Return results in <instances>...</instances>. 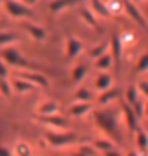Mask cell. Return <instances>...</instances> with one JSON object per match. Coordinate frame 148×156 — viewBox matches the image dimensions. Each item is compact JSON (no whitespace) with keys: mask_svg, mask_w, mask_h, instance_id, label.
Wrapping results in <instances>:
<instances>
[{"mask_svg":"<svg viewBox=\"0 0 148 156\" xmlns=\"http://www.w3.org/2000/svg\"><path fill=\"white\" fill-rule=\"evenodd\" d=\"M44 138H46V143L51 145V147H55V149L68 147V145H71V143H75V134H73V132H68V130H64V132L48 130Z\"/></svg>","mask_w":148,"mask_h":156,"instance_id":"obj_4","label":"cell"},{"mask_svg":"<svg viewBox=\"0 0 148 156\" xmlns=\"http://www.w3.org/2000/svg\"><path fill=\"white\" fill-rule=\"evenodd\" d=\"M144 130H146V136H148V125H146V127H144Z\"/></svg>","mask_w":148,"mask_h":156,"instance_id":"obj_41","label":"cell"},{"mask_svg":"<svg viewBox=\"0 0 148 156\" xmlns=\"http://www.w3.org/2000/svg\"><path fill=\"white\" fill-rule=\"evenodd\" d=\"M79 13H81V19L90 26V28H93V30H99V22H97V19H95V15L86 8V6H82V8H79Z\"/></svg>","mask_w":148,"mask_h":156,"instance_id":"obj_20","label":"cell"},{"mask_svg":"<svg viewBox=\"0 0 148 156\" xmlns=\"http://www.w3.org/2000/svg\"><path fill=\"white\" fill-rule=\"evenodd\" d=\"M13 77H18V79L33 85V87H40V88H48L49 87V81H48V77L42 75L40 72L37 70H20V72H15Z\"/></svg>","mask_w":148,"mask_h":156,"instance_id":"obj_5","label":"cell"},{"mask_svg":"<svg viewBox=\"0 0 148 156\" xmlns=\"http://www.w3.org/2000/svg\"><path fill=\"white\" fill-rule=\"evenodd\" d=\"M106 8L110 15H119L123 11V2H106Z\"/></svg>","mask_w":148,"mask_h":156,"instance_id":"obj_34","label":"cell"},{"mask_svg":"<svg viewBox=\"0 0 148 156\" xmlns=\"http://www.w3.org/2000/svg\"><path fill=\"white\" fill-rule=\"evenodd\" d=\"M71 156H84V154H81L79 151H73V152H71Z\"/></svg>","mask_w":148,"mask_h":156,"instance_id":"obj_40","label":"cell"},{"mask_svg":"<svg viewBox=\"0 0 148 156\" xmlns=\"http://www.w3.org/2000/svg\"><path fill=\"white\" fill-rule=\"evenodd\" d=\"M20 26L26 30V33L33 39V41H37V42H42L44 39H46V30L42 28V26H37V24H33V22H20Z\"/></svg>","mask_w":148,"mask_h":156,"instance_id":"obj_12","label":"cell"},{"mask_svg":"<svg viewBox=\"0 0 148 156\" xmlns=\"http://www.w3.org/2000/svg\"><path fill=\"white\" fill-rule=\"evenodd\" d=\"M86 75H88L86 64H75V66L71 68V81H73V83H81V81H84Z\"/></svg>","mask_w":148,"mask_h":156,"instance_id":"obj_22","label":"cell"},{"mask_svg":"<svg viewBox=\"0 0 148 156\" xmlns=\"http://www.w3.org/2000/svg\"><path fill=\"white\" fill-rule=\"evenodd\" d=\"M133 136H135L137 152H139V154H146V152H148V136H146V130H144L143 127H139V129L133 132Z\"/></svg>","mask_w":148,"mask_h":156,"instance_id":"obj_17","label":"cell"},{"mask_svg":"<svg viewBox=\"0 0 148 156\" xmlns=\"http://www.w3.org/2000/svg\"><path fill=\"white\" fill-rule=\"evenodd\" d=\"M144 6H146V11H148V2H146V4H144Z\"/></svg>","mask_w":148,"mask_h":156,"instance_id":"obj_42","label":"cell"},{"mask_svg":"<svg viewBox=\"0 0 148 156\" xmlns=\"http://www.w3.org/2000/svg\"><path fill=\"white\" fill-rule=\"evenodd\" d=\"M39 121L46 127H49V130H57V132H64L68 130V119L60 114L55 116H46V118H39Z\"/></svg>","mask_w":148,"mask_h":156,"instance_id":"obj_9","label":"cell"},{"mask_svg":"<svg viewBox=\"0 0 148 156\" xmlns=\"http://www.w3.org/2000/svg\"><path fill=\"white\" fill-rule=\"evenodd\" d=\"M13 156H33V151L31 147L26 143V141H17L13 145V151H11Z\"/></svg>","mask_w":148,"mask_h":156,"instance_id":"obj_27","label":"cell"},{"mask_svg":"<svg viewBox=\"0 0 148 156\" xmlns=\"http://www.w3.org/2000/svg\"><path fill=\"white\" fill-rule=\"evenodd\" d=\"M108 53L112 55L113 62L119 66L121 64V59H123V44H121V37L117 33H113L108 41Z\"/></svg>","mask_w":148,"mask_h":156,"instance_id":"obj_11","label":"cell"},{"mask_svg":"<svg viewBox=\"0 0 148 156\" xmlns=\"http://www.w3.org/2000/svg\"><path fill=\"white\" fill-rule=\"evenodd\" d=\"M8 77H9V68L0 61V79H8Z\"/></svg>","mask_w":148,"mask_h":156,"instance_id":"obj_36","label":"cell"},{"mask_svg":"<svg viewBox=\"0 0 148 156\" xmlns=\"http://www.w3.org/2000/svg\"><path fill=\"white\" fill-rule=\"evenodd\" d=\"M119 114H121V121H123V125H126L128 132L133 134V132L139 129V119L135 118L132 107H128V105L123 101V103H121V108H119Z\"/></svg>","mask_w":148,"mask_h":156,"instance_id":"obj_7","label":"cell"},{"mask_svg":"<svg viewBox=\"0 0 148 156\" xmlns=\"http://www.w3.org/2000/svg\"><path fill=\"white\" fill-rule=\"evenodd\" d=\"M9 85H11V92H15L17 96H24V94H28V92H31V90L35 88L33 85H29V83L18 79V77H11V79H9Z\"/></svg>","mask_w":148,"mask_h":156,"instance_id":"obj_16","label":"cell"},{"mask_svg":"<svg viewBox=\"0 0 148 156\" xmlns=\"http://www.w3.org/2000/svg\"><path fill=\"white\" fill-rule=\"evenodd\" d=\"M103 156H124V152H123L119 147H113V149H110V151L103 152Z\"/></svg>","mask_w":148,"mask_h":156,"instance_id":"obj_35","label":"cell"},{"mask_svg":"<svg viewBox=\"0 0 148 156\" xmlns=\"http://www.w3.org/2000/svg\"><path fill=\"white\" fill-rule=\"evenodd\" d=\"M119 96H121V92H119L117 88H110V90H106V92L99 94V98H97V103H99L101 107H108L110 103L117 101V99H119Z\"/></svg>","mask_w":148,"mask_h":156,"instance_id":"obj_19","label":"cell"},{"mask_svg":"<svg viewBox=\"0 0 148 156\" xmlns=\"http://www.w3.org/2000/svg\"><path fill=\"white\" fill-rule=\"evenodd\" d=\"M106 51H108V41H104V42H99V44L92 46V48L88 50V57H90L92 61H95V59H99L101 55H104Z\"/></svg>","mask_w":148,"mask_h":156,"instance_id":"obj_25","label":"cell"},{"mask_svg":"<svg viewBox=\"0 0 148 156\" xmlns=\"http://www.w3.org/2000/svg\"><path fill=\"white\" fill-rule=\"evenodd\" d=\"M144 116L148 118V99H144Z\"/></svg>","mask_w":148,"mask_h":156,"instance_id":"obj_39","label":"cell"},{"mask_svg":"<svg viewBox=\"0 0 148 156\" xmlns=\"http://www.w3.org/2000/svg\"><path fill=\"white\" fill-rule=\"evenodd\" d=\"M0 156H13V154H11V149H8V147H0Z\"/></svg>","mask_w":148,"mask_h":156,"instance_id":"obj_37","label":"cell"},{"mask_svg":"<svg viewBox=\"0 0 148 156\" xmlns=\"http://www.w3.org/2000/svg\"><path fill=\"white\" fill-rule=\"evenodd\" d=\"M0 61H2L8 68H15L17 72H20V70H35V66L15 46L2 48V51H0Z\"/></svg>","mask_w":148,"mask_h":156,"instance_id":"obj_2","label":"cell"},{"mask_svg":"<svg viewBox=\"0 0 148 156\" xmlns=\"http://www.w3.org/2000/svg\"><path fill=\"white\" fill-rule=\"evenodd\" d=\"M123 11H126V13L130 15V19H132L133 22H137L141 28L148 30V20H146V17L143 15L141 8H137L135 2H123Z\"/></svg>","mask_w":148,"mask_h":156,"instance_id":"obj_8","label":"cell"},{"mask_svg":"<svg viewBox=\"0 0 148 156\" xmlns=\"http://www.w3.org/2000/svg\"><path fill=\"white\" fill-rule=\"evenodd\" d=\"M132 110H133V114H135V118L141 121L143 118H144V99L141 98L135 105H132Z\"/></svg>","mask_w":148,"mask_h":156,"instance_id":"obj_30","label":"cell"},{"mask_svg":"<svg viewBox=\"0 0 148 156\" xmlns=\"http://www.w3.org/2000/svg\"><path fill=\"white\" fill-rule=\"evenodd\" d=\"M2 9L11 19H28L33 15L31 8L24 2H18V0H6V2H2Z\"/></svg>","mask_w":148,"mask_h":156,"instance_id":"obj_3","label":"cell"},{"mask_svg":"<svg viewBox=\"0 0 148 156\" xmlns=\"http://www.w3.org/2000/svg\"><path fill=\"white\" fill-rule=\"evenodd\" d=\"M93 66L99 70V73H108V70L113 68V59H112V55L106 51L104 55H101L99 59L93 61Z\"/></svg>","mask_w":148,"mask_h":156,"instance_id":"obj_18","label":"cell"},{"mask_svg":"<svg viewBox=\"0 0 148 156\" xmlns=\"http://www.w3.org/2000/svg\"><path fill=\"white\" fill-rule=\"evenodd\" d=\"M148 72V51L141 53L135 62V73H146Z\"/></svg>","mask_w":148,"mask_h":156,"instance_id":"obj_29","label":"cell"},{"mask_svg":"<svg viewBox=\"0 0 148 156\" xmlns=\"http://www.w3.org/2000/svg\"><path fill=\"white\" fill-rule=\"evenodd\" d=\"M0 9H2V2H0Z\"/></svg>","mask_w":148,"mask_h":156,"instance_id":"obj_43","label":"cell"},{"mask_svg":"<svg viewBox=\"0 0 148 156\" xmlns=\"http://www.w3.org/2000/svg\"><path fill=\"white\" fill-rule=\"evenodd\" d=\"M124 156H141L137 151H128V152H124Z\"/></svg>","mask_w":148,"mask_h":156,"instance_id":"obj_38","label":"cell"},{"mask_svg":"<svg viewBox=\"0 0 148 156\" xmlns=\"http://www.w3.org/2000/svg\"><path fill=\"white\" fill-rule=\"evenodd\" d=\"M18 39H20V37H18V33H15V31H0V46H2V48L13 46Z\"/></svg>","mask_w":148,"mask_h":156,"instance_id":"obj_24","label":"cell"},{"mask_svg":"<svg viewBox=\"0 0 148 156\" xmlns=\"http://www.w3.org/2000/svg\"><path fill=\"white\" fill-rule=\"evenodd\" d=\"M75 99H77V103H92L93 101V94L88 88L81 87V88L75 90Z\"/></svg>","mask_w":148,"mask_h":156,"instance_id":"obj_28","label":"cell"},{"mask_svg":"<svg viewBox=\"0 0 148 156\" xmlns=\"http://www.w3.org/2000/svg\"><path fill=\"white\" fill-rule=\"evenodd\" d=\"M81 154H84V156H99V152L90 145V143H86V145H79V149H77Z\"/></svg>","mask_w":148,"mask_h":156,"instance_id":"obj_33","label":"cell"},{"mask_svg":"<svg viewBox=\"0 0 148 156\" xmlns=\"http://www.w3.org/2000/svg\"><path fill=\"white\" fill-rule=\"evenodd\" d=\"M139 99H141V96H139L135 85H130V87L124 90V103H126L128 107H132V105H135Z\"/></svg>","mask_w":148,"mask_h":156,"instance_id":"obj_26","label":"cell"},{"mask_svg":"<svg viewBox=\"0 0 148 156\" xmlns=\"http://www.w3.org/2000/svg\"><path fill=\"white\" fill-rule=\"evenodd\" d=\"M86 50V44L77 39V37H66L64 39V55L68 59H77L79 55H82V51Z\"/></svg>","mask_w":148,"mask_h":156,"instance_id":"obj_6","label":"cell"},{"mask_svg":"<svg viewBox=\"0 0 148 156\" xmlns=\"http://www.w3.org/2000/svg\"><path fill=\"white\" fill-rule=\"evenodd\" d=\"M86 8L95 15V19H108V17H112L110 15V11H108V8H106V2H101V0H90V2L86 4Z\"/></svg>","mask_w":148,"mask_h":156,"instance_id":"obj_15","label":"cell"},{"mask_svg":"<svg viewBox=\"0 0 148 156\" xmlns=\"http://www.w3.org/2000/svg\"><path fill=\"white\" fill-rule=\"evenodd\" d=\"M93 87L99 94H103V92L113 88V77L110 73H97L95 79H93Z\"/></svg>","mask_w":148,"mask_h":156,"instance_id":"obj_13","label":"cell"},{"mask_svg":"<svg viewBox=\"0 0 148 156\" xmlns=\"http://www.w3.org/2000/svg\"><path fill=\"white\" fill-rule=\"evenodd\" d=\"M59 110H60V105L55 99H44V101L37 103V107H35V112H37L39 118L55 116V114H59Z\"/></svg>","mask_w":148,"mask_h":156,"instance_id":"obj_10","label":"cell"},{"mask_svg":"<svg viewBox=\"0 0 148 156\" xmlns=\"http://www.w3.org/2000/svg\"><path fill=\"white\" fill-rule=\"evenodd\" d=\"M135 88H137V92H139V96H141L143 99H148V79H141V81H137Z\"/></svg>","mask_w":148,"mask_h":156,"instance_id":"obj_31","label":"cell"},{"mask_svg":"<svg viewBox=\"0 0 148 156\" xmlns=\"http://www.w3.org/2000/svg\"><path fill=\"white\" fill-rule=\"evenodd\" d=\"M92 110H93L92 103H77L75 101V103H71L68 107V114L71 118H84V116L92 114Z\"/></svg>","mask_w":148,"mask_h":156,"instance_id":"obj_14","label":"cell"},{"mask_svg":"<svg viewBox=\"0 0 148 156\" xmlns=\"http://www.w3.org/2000/svg\"><path fill=\"white\" fill-rule=\"evenodd\" d=\"M90 145H92L99 154H103V152H106V151H110V149L115 147V143L110 141V140H106V138H97V140H93Z\"/></svg>","mask_w":148,"mask_h":156,"instance_id":"obj_21","label":"cell"},{"mask_svg":"<svg viewBox=\"0 0 148 156\" xmlns=\"http://www.w3.org/2000/svg\"><path fill=\"white\" fill-rule=\"evenodd\" d=\"M92 121L95 125V129L104 134L106 140L113 141H121V130L119 127L123 125L121 121V116H119V110H113V108H101V110H92Z\"/></svg>","mask_w":148,"mask_h":156,"instance_id":"obj_1","label":"cell"},{"mask_svg":"<svg viewBox=\"0 0 148 156\" xmlns=\"http://www.w3.org/2000/svg\"><path fill=\"white\" fill-rule=\"evenodd\" d=\"M11 85H9V79H0V96L4 98H11Z\"/></svg>","mask_w":148,"mask_h":156,"instance_id":"obj_32","label":"cell"},{"mask_svg":"<svg viewBox=\"0 0 148 156\" xmlns=\"http://www.w3.org/2000/svg\"><path fill=\"white\" fill-rule=\"evenodd\" d=\"M71 6H73V2H66V0H53V2H49V4H48L49 11H51L53 15L64 13V11H66V9H69Z\"/></svg>","mask_w":148,"mask_h":156,"instance_id":"obj_23","label":"cell"}]
</instances>
